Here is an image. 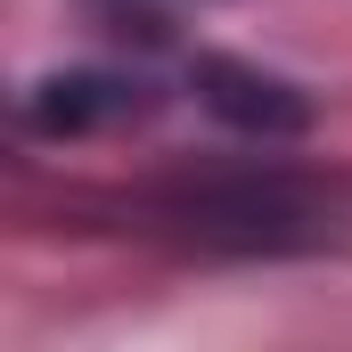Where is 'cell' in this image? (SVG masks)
Segmentation results:
<instances>
[{
    "mask_svg": "<svg viewBox=\"0 0 352 352\" xmlns=\"http://www.w3.org/2000/svg\"><path fill=\"white\" fill-rule=\"evenodd\" d=\"M197 98L221 115V123H238V131H303L311 123V107L295 98V82H278V74H254V66H238V58H205L197 66Z\"/></svg>",
    "mask_w": 352,
    "mask_h": 352,
    "instance_id": "1",
    "label": "cell"
},
{
    "mask_svg": "<svg viewBox=\"0 0 352 352\" xmlns=\"http://www.w3.org/2000/svg\"><path fill=\"white\" fill-rule=\"evenodd\" d=\"M115 107H123V82L74 74V82H41V98H33V123H41V131H82V123L115 115Z\"/></svg>",
    "mask_w": 352,
    "mask_h": 352,
    "instance_id": "2",
    "label": "cell"
}]
</instances>
